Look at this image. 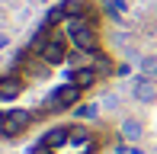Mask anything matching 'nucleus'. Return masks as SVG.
Segmentation results:
<instances>
[{"instance_id": "nucleus-1", "label": "nucleus", "mask_w": 157, "mask_h": 154, "mask_svg": "<svg viewBox=\"0 0 157 154\" xmlns=\"http://www.w3.org/2000/svg\"><path fill=\"white\" fill-rule=\"evenodd\" d=\"M80 83L77 80H64V83H58V87L48 93V109L52 113H61V109H71L77 100H80Z\"/></svg>"}, {"instance_id": "nucleus-2", "label": "nucleus", "mask_w": 157, "mask_h": 154, "mask_svg": "<svg viewBox=\"0 0 157 154\" xmlns=\"http://www.w3.org/2000/svg\"><path fill=\"white\" fill-rule=\"evenodd\" d=\"M23 87H26V83L19 80V77H0V103L16 100V96L23 93Z\"/></svg>"}, {"instance_id": "nucleus-3", "label": "nucleus", "mask_w": 157, "mask_h": 154, "mask_svg": "<svg viewBox=\"0 0 157 154\" xmlns=\"http://www.w3.org/2000/svg\"><path fill=\"white\" fill-rule=\"evenodd\" d=\"M141 132H144V129H141L138 119H125V122H122V138H125V141H141Z\"/></svg>"}, {"instance_id": "nucleus-4", "label": "nucleus", "mask_w": 157, "mask_h": 154, "mask_svg": "<svg viewBox=\"0 0 157 154\" xmlns=\"http://www.w3.org/2000/svg\"><path fill=\"white\" fill-rule=\"evenodd\" d=\"M135 96H138L141 103H151L154 100V83L147 80V77H141V80L135 83Z\"/></svg>"}, {"instance_id": "nucleus-5", "label": "nucleus", "mask_w": 157, "mask_h": 154, "mask_svg": "<svg viewBox=\"0 0 157 154\" xmlns=\"http://www.w3.org/2000/svg\"><path fill=\"white\" fill-rule=\"evenodd\" d=\"M6 3H13V0H6Z\"/></svg>"}]
</instances>
